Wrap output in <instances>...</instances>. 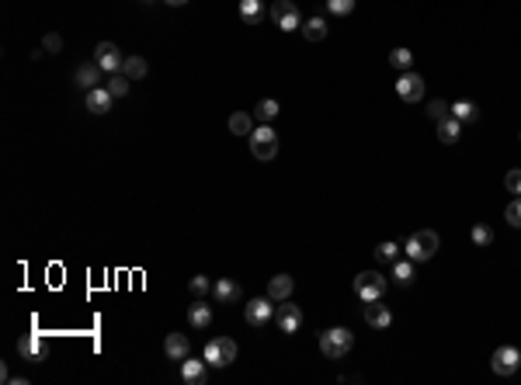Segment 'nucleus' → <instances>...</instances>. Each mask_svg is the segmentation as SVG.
Masks as SVG:
<instances>
[{"label":"nucleus","mask_w":521,"mask_h":385,"mask_svg":"<svg viewBox=\"0 0 521 385\" xmlns=\"http://www.w3.org/2000/svg\"><path fill=\"white\" fill-rule=\"evenodd\" d=\"M243 319H247V326H265V323H272L275 319V309H272V295L268 298H250L247 305H243Z\"/></svg>","instance_id":"7"},{"label":"nucleus","mask_w":521,"mask_h":385,"mask_svg":"<svg viewBox=\"0 0 521 385\" xmlns=\"http://www.w3.org/2000/svg\"><path fill=\"white\" fill-rule=\"evenodd\" d=\"M504 219H507V226H514V229H521V198H514L507 208H504Z\"/></svg>","instance_id":"36"},{"label":"nucleus","mask_w":521,"mask_h":385,"mask_svg":"<svg viewBox=\"0 0 521 385\" xmlns=\"http://www.w3.org/2000/svg\"><path fill=\"white\" fill-rule=\"evenodd\" d=\"M275 323H279L282 333H299V326H303V309L285 298V302L275 309Z\"/></svg>","instance_id":"10"},{"label":"nucleus","mask_w":521,"mask_h":385,"mask_svg":"<svg viewBox=\"0 0 521 385\" xmlns=\"http://www.w3.org/2000/svg\"><path fill=\"white\" fill-rule=\"evenodd\" d=\"M393 278H396V285L410 288L414 278H417V274H414V260H410V257H407V260H396V264H393Z\"/></svg>","instance_id":"28"},{"label":"nucleus","mask_w":521,"mask_h":385,"mask_svg":"<svg viewBox=\"0 0 521 385\" xmlns=\"http://www.w3.org/2000/svg\"><path fill=\"white\" fill-rule=\"evenodd\" d=\"M229 132H233V136H240V139H243V136H250V132H254L250 115H247V111H233V115H229Z\"/></svg>","instance_id":"27"},{"label":"nucleus","mask_w":521,"mask_h":385,"mask_svg":"<svg viewBox=\"0 0 521 385\" xmlns=\"http://www.w3.org/2000/svg\"><path fill=\"white\" fill-rule=\"evenodd\" d=\"M18 350H21V357L39 361V357H42V337H39V333H25V337L18 340Z\"/></svg>","instance_id":"22"},{"label":"nucleus","mask_w":521,"mask_h":385,"mask_svg":"<svg viewBox=\"0 0 521 385\" xmlns=\"http://www.w3.org/2000/svg\"><path fill=\"white\" fill-rule=\"evenodd\" d=\"M122 73H125L129 80H143V77L150 73V63H146L143 56H125V63H122Z\"/></svg>","instance_id":"23"},{"label":"nucleus","mask_w":521,"mask_h":385,"mask_svg":"<svg viewBox=\"0 0 521 385\" xmlns=\"http://www.w3.org/2000/svg\"><path fill=\"white\" fill-rule=\"evenodd\" d=\"M94 63H98L105 73H122L125 56L118 53V46H115V42H98V49H94Z\"/></svg>","instance_id":"9"},{"label":"nucleus","mask_w":521,"mask_h":385,"mask_svg":"<svg viewBox=\"0 0 521 385\" xmlns=\"http://www.w3.org/2000/svg\"><path fill=\"white\" fill-rule=\"evenodd\" d=\"M504 188H507L511 195H518V198H521V170H507V177H504Z\"/></svg>","instance_id":"37"},{"label":"nucleus","mask_w":521,"mask_h":385,"mask_svg":"<svg viewBox=\"0 0 521 385\" xmlns=\"http://www.w3.org/2000/svg\"><path fill=\"white\" fill-rule=\"evenodd\" d=\"M473 243H476V247H490V243H493V229L483 226V222L473 226Z\"/></svg>","instance_id":"35"},{"label":"nucleus","mask_w":521,"mask_h":385,"mask_svg":"<svg viewBox=\"0 0 521 385\" xmlns=\"http://www.w3.org/2000/svg\"><path fill=\"white\" fill-rule=\"evenodd\" d=\"M129 84H132V80H129L125 73H112L105 87H108V91H112L115 98H125V94H129Z\"/></svg>","instance_id":"30"},{"label":"nucleus","mask_w":521,"mask_h":385,"mask_svg":"<svg viewBox=\"0 0 521 385\" xmlns=\"http://www.w3.org/2000/svg\"><path fill=\"white\" fill-rule=\"evenodd\" d=\"M448 115H452V105H448V101H441V98H438V101H431V105H427V118H431L434 125H438L441 118H448Z\"/></svg>","instance_id":"31"},{"label":"nucleus","mask_w":521,"mask_h":385,"mask_svg":"<svg viewBox=\"0 0 521 385\" xmlns=\"http://www.w3.org/2000/svg\"><path fill=\"white\" fill-rule=\"evenodd\" d=\"M212 295H215V302H222V305H233V302H240V288H236V281H229V278H215V285H212Z\"/></svg>","instance_id":"17"},{"label":"nucleus","mask_w":521,"mask_h":385,"mask_svg":"<svg viewBox=\"0 0 521 385\" xmlns=\"http://www.w3.org/2000/svg\"><path fill=\"white\" fill-rule=\"evenodd\" d=\"M188 292H191L195 298H202V295H209V292H212V281H209L205 274H195V278L188 281Z\"/></svg>","instance_id":"33"},{"label":"nucleus","mask_w":521,"mask_h":385,"mask_svg":"<svg viewBox=\"0 0 521 385\" xmlns=\"http://www.w3.org/2000/svg\"><path fill=\"white\" fill-rule=\"evenodd\" d=\"M303 35H306L310 42H324V39H327V21H324V18H306V21H303Z\"/></svg>","instance_id":"25"},{"label":"nucleus","mask_w":521,"mask_h":385,"mask_svg":"<svg viewBox=\"0 0 521 385\" xmlns=\"http://www.w3.org/2000/svg\"><path fill=\"white\" fill-rule=\"evenodd\" d=\"M205 361H209V368H229L236 361V340H229V337L209 340L205 343Z\"/></svg>","instance_id":"4"},{"label":"nucleus","mask_w":521,"mask_h":385,"mask_svg":"<svg viewBox=\"0 0 521 385\" xmlns=\"http://www.w3.org/2000/svg\"><path fill=\"white\" fill-rule=\"evenodd\" d=\"M268 295H272L275 302H285V298L292 295V278H289V274H275V278L268 281Z\"/></svg>","instance_id":"21"},{"label":"nucleus","mask_w":521,"mask_h":385,"mask_svg":"<svg viewBox=\"0 0 521 385\" xmlns=\"http://www.w3.org/2000/svg\"><path fill=\"white\" fill-rule=\"evenodd\" d=\"M355 4H358V0H327V11L337 15V18H348L355 11Z\"/></svg>","instance_id":"34"},{"label":"nucleus","mask_w":521,"mask_h":385,"mask_svg":"<svg viewBox=\"0 0 521 385\" xmlns=\"http://www.w3.org/2000/svg\"><path fill=\"white\" fill-rule=\"evenodd\" d=\"M254 115H257V122H260V125H272V122H275V115H279V101H275V98H265V101H257Z\"/></svg>","instance_id":"24"},{"label":"nucleus","mask_w":521,"mask_h":385,"mask_svg":"<svg viewBox=\"0 0 521 385\" xmlns=\"http://www.w3.org/2000/svg\"><path fill=\"white\" fill-rule=\"evenodd\" d=\"M459 136H462V122H459V118H452V115H448V118H441V122H438V139H441L445 146H455V143H459Z\"/></svg>","instance_id":"18"},{"label":"nucleus","mask_w":521,"mask_h":385,"mask_svg":"<svg viewBox=\"0 0 521 385\" xmlns=\"http://www.w3.org/2000/svg\"><path fill=\"white\" fill-rule=\"evenodd\" d=\"M240 18L250 21V25H260L268 15H265V4H260V0H240Z\"/></svg>","instance_id":"20"},{"label":"nucleus","mask_w":521,"mask_h":385,"mask_svg":"<svg viewBox=\"0 0 521 385\" xmlns=\"http://www.w3.org/2000/svg\"><path fill=\"white\" fill-rule=\"evenodd\" d=\"M396 253H400V247L389 243V240L376 247V260H379V264H396Z\"/></svg>","instance_id":"32"},{"label":"nucleus","mask_w":521,"mask_h":385,"mask_svg":"<svg viewBox=\"0 0 521 385\" xmlns=\"http://www.w3.org/2000/svg\"><path fill=\"white\" fill-rule=\"evenodd\" d=\"M146 4H153V0H146Z\"/></svg>","instance_id":"40"},{"label":"nucleus","mask_w":521,"mask_h":385,"mask_svg":"<svg viewBox=\"0 0 521 385\" xmlns=\"http://www.w3.org/2000/svg\"><path fill=\"white\" fill-rule=\"evenodd\" d=\"M42 49H46V53H53V56H56V53H63V39H60V35H56V32H49V35H46V39H42Z\"/></svg>","instance_id":"38"},{"label":"nucleus","mask_w":521,"mask_h":385,"mask_svg":"<svg viewBox=\"0 0 521 385\" xmlns=\"http://www.w3.org/2000/svg\"><path fill=\"white\" fill-rule=\"evenodd\" d=\"M386 278L379 274V271H362L358 278H355V295L362 298V302H376V298H382L386 295Z\"/></svg>","instance_id":"5"},{"label":"nucleus","mask_w":521,"mask_h":385,"mask_svg":"<svg viewBox=\"0 0 521 385\" xmlns=\"http://www.w3.org/2000/svg\"><path fill=\"white\" fill-rule=\"evenodd\" d=\"M268 18H272L282 32H296V28H303V21H299V8L292 4V0H275L272 11H268Z\"/></svg>","instance_id":"6"},{"label":"nucleus","mask_w":521,"mask_h":385,"mask_svg":"<svg viewBox=\"0 0 521 385\" xmlns=\"http://www.w3.org/2000/svg\"><path fill=\"white\" fill-rule=\"evenodd\" d=\"M164 4H170V8H184L188 0H164Z\"/></svg>","instance_id":"39"},{"label":"nucleus","mask_w":521,"mask_h":385,"mask_svg":"<svg viewBox=\"0 0 521 385\" xmlns=\"http://www.w3.org/2000/svg\"><path fill=\"white\" fill-rule=\"evenodd\" d=\"M250 153H254V160H260V163H272V160L279 156V136H275L272 125H260V129L250 132Z\"/></svg>","instance_id":"3"},{"label":"nucleus","mask_w":521,"mask_h":385,"mask_svg":"<svg viewBox=\"0 0 521 385\" xmlns=\"http://www.w3.org/2000/svg\"><path fill=\"white\" fill-rule=\"evenodd\" d=\"M112 101H115V94H112L108 87H94V91H87V98H84V105H87V111H91V115H105V111H112Z\"/></svg>","instance_id":"13"},{"label":"nucleus","mask_w":521,"mask_h":385,"mask_svg":"<svg viewBox=\"0 0 521 385\" xmlns=\"http://www.w3.org/2000/svg\"><path fill=\"white\" fill-rule=\"evenodd\" d=\"M518 139H521V132H518Z\"/></svg>","instance_id":"41"},{"label":"nucleus","mask_w":521,"mask_h":385,"mask_svg":"<svg viewBox=\"0 0 521 385\" xmlns=\"http://www.w3.org/2000/svg\"><path fill=\"white\" fill-rule=\"evenodd\" d=\"M365 323H369L372 330H386V326L393 323V312L382 305V298H376V302H365Z\"/></svg>","instance_id":"14"},{"label":"nucleus","mask_w":521,"mask_h":385,"mask_svg":"<svg viewBox=\"0 0 521 385\" xmlns=\"http://www.w3.org/2000/svg\"><path fill=\"white\" fill-rule=\"evenodd\" d=\"M452 118H459L462 125H473L479 118V108L473 101H459V105H452Z\"/></svg>","instance_id":"26"},{"label":"nucleus","mask_w":521,"mask_h":385,"mask_svg":"<svg viewBox=\"0 0 521 385\" xmlns=\"http://www.w3.org/2000/svg\"><path fill=\"white\" fill-rule=\"evenodd\" d=\"M101 66L98 63H80L77 70H73V80H77V87H84V91H94L98 84H101Z\"/></svg>","instance_id":"15"},{"label":"nucleus","mask_w":521,"mask_h":385,"mask_svg":"<svg viewBox=\"0 0 521 385\" xmlns=\"http://www.w3.org/2000/svg\"><path fill=\"white\" fill-rule=\"evenodd\" d=\"M389 66H396V70L407 73V70L414 66V53H410V49H393V53H389Z\"/></svg>","instance_id":"29"},{"label":"nucleus","mask_w":521,"mask_h":385,"mask_svg":"<svg viewBox=\"0 0 521 385\" xmlns=\"http://www.w3.org/2000/svg\"><path fill=\"white\" fill-rule=\"evenodd\" d=\"M351 347H355V333L344 330V326H334V330H324V333H320V350H324L330 361H341Z\"/></svg>","instance_id":"2"},{"label":"nucleus","mask_w":521,"mask_h":385,"mask_svg":"<svg viewBox=\"0 0 521 385\" xmlns=\"http://www.w3.org/2000/svg\"><path fill=\"white\" fill-rule=\"evenodd\" d=\"M181 378H184L188 385H205V378H209V361H205V357H202V361L184 357V361H181Z\"/></svg>","instance_id":"12"},{"label":"nucleus","mask_w":521,"mask_h":385,"mask_svg":"<svg viewBox=\"0 0 521 385\" xmlns=\"http://www.w3.org/2000/svg\"><path fill=\"white\" fill-rule=\"evenodd\" d=\"M164 354H167L170 361H184V357H191V343H188V337H184V333H170V337L164 340Z\"/></svg>","instance_id":"16"},{"label":"nucleus","mask_w":521,"mask_h":385,"mask_svg":"<svg viewBox=\"0 0 521 385\" xmlns=\"http://www.w3.org/2000/svg\"><path fill=\"white\" fill-rule=\"evenodd\" d=\"M438 247H441V240H438L434 229H417V233H410L403 253H407L414 264H424V260H431V257L438 253Z\"/></svg>","instance_id":"1"},{"label":"nucleus","mask_w":521,"mask_h":385,"mask_svg":"<svg viewBox=\"0 0 521 385\" xmlns=\"http://www.w3.org/2000/svg\"><path fill=\"white\" fill-rule=\"evenodd\" d=\"M188 323H191L195 330H209V326H212V309H209L205 302L188 305Z\"/></svg>","instance_id":"19"},{"label":"nucleus","mask_w":521,"mask_h":385,"mask_svg":"<svg viewBox=\"0 0 521 385\" xmlns=\"http://www.w3.org/2000/svg\"><path fill=\"white\" fill-rule=\"evenodd\" d=\"M396 94H400L403 101H410V105L421 101V98H424V77L414 73V70H407V73L396 80Z\"/></svg>","instance_id":"11"},{"label":"nucleus","mask_w":521,"mask_h":385,"mask_svg":"<svg viewBox=\"0 0 521 385\" xmlns=\"http://www.w3.org/2000/svg\"><path fill=\"white\" fill-rule=\"evenodd\" d=\"M490 368H493V375H504V378L514 375L521 368V350L518 347H497L490 357Z\"/></svg>","instance_id":"8"}]
</instances>
